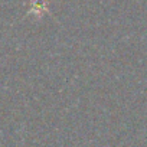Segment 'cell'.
<instances>
[{
  "instance_id": "obj_1",
  "label": "cell",
  "mask_w": 147,
  "mask_h": 147,
  "mask_svg": "<svg viewBox=\"0 0 147 147\" xmlns=\"http://www.w3.org/2000/svg\"><path fill=\"white\" fill-rule=\"evenodd\" d=\"M46 12H48V0H32L30 13L36 15L38 18H40Z\"/></svg>"
}]
</instances>
